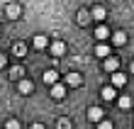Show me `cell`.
Wrapping results in <instances>:
<instances>
[{"label":"cell","mask_w":134,"mask_h":129,"mask_svg":"<svg viewBox=\"0 0 134 129\" xmlns=\"http://www.w3.org/2000/svg\"><path fill=\"white\" fill-rule=\"evenodd\" d=\"M102 115H105V112H102L100 107H88V119H90V122H102Z\"/></svg>","instance_id":"cell-9"},{"label":"cell","mask_w":134,"mask_h":129,"mask_svg":"<svg viewBox=\"0 0 134 129\" xmlns=\"http://www.w3.org/2000/svg\"><path fill=\"white\" fill-rule=\"evenodd\" d=\"M42 80H44L46 85H54V83H59V73H56L54 68H46L44 76H42Z\"/></svg>","instance_id":"cell-6"},{"label":"cell","mask_w":134,"mask_h":129,"mask_svg":"<svg viewBox=\"0 0 134 129\" xmlns=\"http://www.w3.org/2000/svg\"><path fill=\"white\" fill-rule=\"evenodd\" d=\"M117 66H120V61H117L115 56H107V59H102V68H105L107 73H115Z\"/></svg>","instance_id":"cell-5"},{"label":"cell","mask_w":134,"mask_h":129,"mask_svg":"<svg viewBox=\"0 0 134 129\" xmlns=\"http://www.w3.org/2000/svg\"><path fill=\"white\" fill-rule=\"evenodd\" d=\"M129 71H132V73H134V61H132V66H129Z\"/></svg>","instance_id":"cell-25"},{"label":"cell","mask_w":134,"mask_h":129,"mask_svg":"<svg viewBox=\"0 0 134 129\" xmlns=\"http://www.w3.org/2000/svg\"><path fill=\"white\" fill-rule=\"evenodd\" d=\"M124 83H127V76L120 73V71H115V73H112V85L120 88V85H124Z\"/></svg>","instance_id":"cell-14"},{"label":"cell","mask_w":134,"mask_h":129,"mask_svg":"<svg viewBox=\"0 0 134 129\" xmlns=\"http://www.w3.org/2000/svg\"><path fill=\"white\" fill-rule=\"evenodd\" d=\"M29 129H44V124H42V122H34L32 127H29Z\"/></svg>","instance_id":"cell-23"},{"label":"cell","mask_w":134,"mask_h":129,"mask_svg":"<svg viewBox=\"0 0 134 129\" xmlns=\"http://www.w3.org/2000/svg\"><path fill=\"white\" fill-rule=\"evenodd\" d=\"M49 95H51L54 100H64V98H66V85H64V83H54L51 90H49Z\"/></svg>","instance_id":"cell-1"},{"label":"cell","mask_w":134,"mask_h":129,"mask_svg":"<svg viewBox=\"0 0 134 129\" xmlns=\"http://www.w3.org/2000/svg\"><path fill=\"white\" fill-rule=\"evenodd\" d=\"M17 90L22 93V95H27V93H32L34 90V83L29 78H20V85H17Z\"/></svg>","instance_id":"cell-7"},{"label":"cell","mask_w":134,"mask_h":129,"mask_svg":"<svg viewBox=\"0 0 134 129\" xmlns=\"http://www.w3.org/2000/svg\"><path fill=\"white\" fill-rule=\"evenodd\" d=\"M95 37L100 39V42H105V39L110 37V32H107V27H105V25H100V27L95 29Z\"/></svg>","instance_id":"cell-16"},{"label":"cell","mask_w":134,"mask_h":129,"mask_svg":"<svg viewBox=\"0 0 134 129\" xmlns=\"http://www.w3.org/2000/svg\"><path fill=\"white\" fill-rule=\"evenodd\" d=\"M22 73H25V71H22V66H12V68H10V78H15V80H20Z\"/></svg>","instance_id":"cell-19"},{"label":"cell","mask_w":134,"mask_h":129,"mask_svg":"<svg viewBox=\"0 0 134 129\" xmlns=\"http://www.w3.org/2000/svg\"><path fill=\"white\" fill-rule=\"evenodd\" d=\"M117 105H120L122 110H129L132 107V98L129 95H120V98H117Z\"/></svg>","instance_id":"cell-15"},{"label":"cell","mask_w":134,"mask_h":129,"mask_svg":"<svg viewBox=\"0 0 134 129\" xmlns=\"http://www.w3.org/2000/svg\"><path fill=\"white\" fill-rule=\"evenodd\" d=\"M5 15H7L10 20H17L20 15H22V7H20L17 3H7V5H5Z\"/></svg>","instance_id":"cell-2"},{"label":"cell","mask_w":134,"mask_h":129,"mask_svg":"<svg viewBox=\"0 0 134 129\" xmlns=\"http://www.w3.org/2000/svg\"><path fill=\"white\" fill-rule=\"evenodd\" d=\"M88 20H90V15H88V10H78V25H88Z\"/></svg>","instance_id":"cell-18"},{"label":"cell","mask_w":134,"mask_h":129,"mask_svg":"<svg viewBox=\"0 0 134 129\" xmlns=\"http://www.w3.org/2000/svg\"><path fill=\"white\" fill-rule=\"evenodd\" d=\"M59 129H71V122L68 119H59Z\"/></svg>","instance_id":"cell-22"},{"label":"cell","mask_w":134,"mask_h":129,"mask_svg":"<svg viewBox=\"0 0 134 129\" xmlns=\"http://www.w3.org/2000/svg\"><path fill=\"white\" fill-rule=\"evenodd\" d=\"M5 129H20V122H17V119H7V122H5Z\"/></svg>","instance_id":"cell-20"},{"label":"cell","mask_w":134,"mask_h":129,"mask_svg":"<svg viewBox=\"0 0 134 129\" xmlns=\"http://www.w3.org/2000/svg\"><path fill=\"white\" fill-rule=\"evenodd\" d=\"M32 46H34V49H46V46H49V37H46V34H37L32 39Z\"/></svg>","instance_id":"cell-8"},{"label":"cell","mask_w":134,"mask_h":129,"mask_svg":"<svg viewBox=\"0 0 134 129\" xmlns=\"http://www.w3.org/2000/svg\"><path fill=\"white\" fill-rule=\"evenodd\" d=\"M83 83V78H81V73H76V71H73V73H68L66 76V88H78V85H81Z\"/></svg>","instance_id":"cell-4"},{"label":"cell","mask_w":134,"mask_h":129,"mask_svg":"<svg viewBox=\"0 0 134 129\" xmlns=\"http://www.w3.org/2000/svg\"><path fill=\"white\" fill-rule=\"evenodd\" d=\"M0 66H5V56L3 54H0Z\"/></svg>","instance_id":"cell-24"},{"label":"cell","mask_w":134,"mask_h":129,"mask_svg":"<svg viewBox=\"0 0 134 129\" xmlns=\"http://www.w3.org/2000/svg\"><path fill=\"white\" fill-rule=\"evenodd\" d=\"M95 56H100V59H107V56H110V46H107L105 42H100V44L95 46Z\"/></svg>","instance_id":"cell-12"},{"label":"cell","mask_w":134,"mask_h":129,"mask_svg":"<svg viewBox=\"0 0 134 129\" xmlns=\"http://www.w3.org/2000/svg\"><path fill=\"white\" fill-rule=\"evenodd\" d=\"M90 17H93V20H98V22H102V20L107 17V10H105L102 5H95V7H93V12H90Z\"/></svg>","instance_id":"cell-10"},{"label":"cell","mask_w":134,"mask_h":129,"mask_svg":"<svg viewBox=\"0 0 134 129\" xmlns=\"http://www.w3.org/2000/svg\"><path fill=\"white\" fill-rule=\"evenodd\" d=\"M110 37H112V44H115V46L127 44V34H124V32H115V34H110Z\"/></svg>","instance_id":"cell-13"},{"label":"cell","mask_w":134,"mask_h":129,"mask_svg":"<svg viewBox=\"0 0 134 129\" xmlns=\"http://www.w3.org/2000/svg\"><path fill=\"white\" fill-rule=\"evenodd\" d=\"M49 51H51L54 56H64V54H66V44H64V42H51Z\"/></svg>","instance_id":"cell-11"},{"label":"cell","mask_w":134,"mask_h":129,"mask_svg":"<svg viewBox=\"0 0 134 129\" xmlns=\"http://www.w3.org/2000/svg\"><path fill=\"white\" fill-rule=\"evenodd\" d=\"M12 54H15V56H25V54H27V46L22 44V42H17V44L12 46Z\"/></svg>","instance_id":"cell-17"},{"label":"cell","mask_w":134,"mask_h":129,"mask_svg":"<svg viewBox=\"0 0 134 129\" xmlns=\"http://www.w3.org/2000/svg\"><path fill=\"white\" fill-rule=\"evenodd\" d=\"M100 98L102 100H117V88L115 85H105V88H102V90H100Z\"/></svg>","instance_id":"cell-3"},{"label":"cell","mask_w":134,"mask_h":129,"mask_svg":"<svg viewBox=\"0 0 134 129\" xmlns=\"http://www.w3.org/2000/svg\"><path fill=\"white\" fill-rule=\"evenodd\" d=\"M98 129H112V122L110 119H102V122H98Z\"/></svg>","instance_id":"cell-21"}]
</instances>
